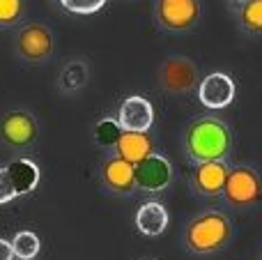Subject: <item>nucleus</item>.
Here are the masks:
<instances>
[{
    "mask_svg": "<svg viewBox=\"0 0 262 260\" xmlns=\"http://www.w3.org/2000/svg\"><path fill=\"white\" fill-rule=\"evenodd\" d=\"M14 198H18V196H16V189H14L12 180H9L7 168H0V205H7Z\"/></svg>",
    "mask_w": 262,
    "mask_h": 260,
    "instance_id": "obj_22",
    "label": "nucleus"
},
{
    "mask_svg": "<svg viewBox=\"0 0 262 260\" xmlns=\"http://www.w3.org/2000/svg\"><path fill=\"white\" fill-rule=\"evenodd\" d=\"M223 198L232 207H253L262 201V178L253 166H230L223 184Z\"/></svg>",
    "mask_w": 262,
    "mask_h": 260,
    "instance_id": "obj_3",
    "label": "nucleus"
},
{
    "mask_svg": "<svg viewBox=\"0 0 262 260\" xmlns=\"http://www.w3.org/2000/svg\"><path fill=\"white\" fill-rule=\"evenodd\" d=\"M122 132L124 129L120 127L118 120L104 118L95 124V141H97V145H101V147H115L120 136H122Z\"/></svg>",
    "mask_w": 262,
    "mask_h": 260,
    "instance_id": "obj_18",
    "label": "nucleus"
},
{
    "mask_svg": "<svg viewBox=\"0 0 262 260\" xmlns=\"http://www.w3.org/2000/svg\"><path fill=\"white\" fill-rule=\"evenodd\" d=\"M239 23L244 30L262 35V0H244L239 7Z\"/></svg>",
    "mask_w": 262,
    "mask_h": 260,
    "instance_id": "obj_16",
    "label": "nucleus"
},
{
    "mask_svg": "<svg viewBox=\"0 0 262 260\" xmlns=\"http://www.w3.org/2000/svg\"><path fill=\"white\" fill-rule=\"evenodd\" d=\"M39 237H37L32 230H18L12 240V249H14V256L21 258V260H32L39 253Z\"/></svg>",
    "mask_w": 262,
    "mask_h": 260,
    "instance_id": "obj_17",
    "label": "nucleus"
},
{
    "mask_svg": "<svg viewBox=\"0 0 262 260\" xmlns=\"http://www.w3.org/2000/svg\"><path fill=\"white\" fill-rule=\"evenodd\" d=\"M136 228L145 237H159L168 228V210L159 201H147L136 212Z\"/></svg>",
    "mask_w": 262,
    "mask_h": 260,
    "instance_id": "obj_13",
    "label": "nucleus"
},
{
    "mask_svg": "<svg viewBox=\"0 0 262 260\" xmlns=\"http://www.w3.org/2000/svg\"><path fill=\"white\" fill-rule=\"evenodd\" d=\"M154 16L166 30H189L200 18V0H157Z\"/></svg>",
    "mask_w": 262,
    "mask_h": 260,
    "instance_id": "obj_7",
    "label": "nucleus"
},
{
    "mask_svg": "<svg viewBox=\"0 0 262 260\" xmlns=\"http://www.w3.org/2000/svg\"><path fill=\"white\" fill-rule=\"evenodd\" d=\"M67 12L72 14H81V16H88V14L99 12L106 5V0H58Z\"/></svg>",
    "mask_w": 262,
    "mask_h": 260,
    "instance_id": "obj_21",
    "label": "nucleus"
},
{
    "mask_svg": "<svg viewBox=\"0 0 262 260\" xmlns=\"http://www.w3.org/2000/svg\"><path fill=\"white\" fill-rule=\"evenodd\" d=\"M136 168V189L145 193H161L172 184V164L163 155H147L143 161L134 164Z\"/></svg>",
    "mask_w": 262,
    "mask_h": 260,
    "instance_id": "obj_5",
    "label": "nucleus"
},
{
    "mask_svg": "<svg viewBox=\"0 0 262 260\" xmlns=\"http://www.w3.org/2000/svg\"><path fill=\"white\" fill-rule=\"evenodd\" d=\"M0 138L12 147H28L37 138V120L28 111H12L0 122Z\"/></svg>",
    "mask_w": 262,
    "mask_h": 260,
    "instance_id": "obj_9",
    "label": "nucleus"
},
{
    "mask_svg": "<svg viewBox=\"0 0 262 260\" xmlns=\"http://www.w3.org/2000/svg\"><path fill=\"white\" fill-rule=\"evenodd\" d=\"M198 64L189 58H168L166 62L159 69V83L166 92L170 95H186V92H193L198 88Z\"/></svg>",
    "mask_w": 262,
    "mask_h": 260,
    "instance_id": "obj_4",
    "label": "nucleus"
},
{
    "mask_svg": "<svg viewBox=\"0 0 262 260\" xmlns=\"http://www.w3.org/2000/svg\"><path fill=\"white\" fill-rule=\"evenodd\" d=\"M113 150L122 159L138 164V161H143L145 157L154 152V141L147 132H122V136H120L118 145Z\"/></svg>",
    "mask_w": 262,
    "mask_h": 260,
    "instance_id": "obj_14",
    "label": "nucleus"
},
{
    "mask_svg": "<svg viewBox=\"0 0 262 260\" xmlns=\"http://www.w3.org/2000/svg\"><path fill=\"white\" fill-rule=\"evenodd\" d=\"M26 12V0H0V28L16 26Z\"/></svg>",
    "mask_w": 262,
    "mask_h": 260,
    "instance_id": "obj_20",
    "label": "nucleus"
},
{
    "mask_svg": "<svg viewBox=\"0 0 262 260\" xmlns=\"http://www.w3.org/2000/svg\"><path fill=\"white\" fill-rule=\"evenodd\" d=\"M228 168H230V166L226 164V159L195 164L193 173H191V187H193L200 196H219V193L223 191V184H226Z\"/></svg>",
    "mask_w": 262,
    "mask_h": 260,
    "instance_id": "obj_11",
    "label": "nucleus"
},
{
    "mask_svg": "<svg viewBox=\"0 0 262 260\" xmlns=\"http://www.w3.org/2000/svg\"><path fill=\"white\" fill-rule=\"evenodd\" d=\"M53 32L44 23H28L18 30L16 37V51L26 62H44L53 53Z\"/></svg>",
    "mask_w": 262,
    "mask_h": 260,
    "instance_id": "obj_6",
    "label": "nucleus"
},
{
    "mask_svg": "<svg viewBox=\"0 0 262 260\" xmlns=\"http://www.w3.org/2000/svg\"><path fill=\"white\" fill-rule=\"evenodd\" d=\"M118 122L124 132H149L154 124V109L145 97H127L118 111Z\"/></svg>",
    "mask_w": 262,
    "mask_h": 260,
    "instance_id": "obj_12",
    "label": "nucleus"
},
{
    "mask_svg": "<svg viewBox=\"0 0 262 260\" xmlns=\"http://www.w3.org/2000/svg\"><path fill=\"white\" fill-rule=\"evenodd\" d=\"M85 81H88L85 64H83V62H72V64H67V67H64L62 78H60V85H62L64 90L74 92V90H78V88H81Z\"/></svg>",
    "mask_w": 262,
    "mask_h": 260,
    "instance_id": "obj_19",
    "label": "nucleus"
},
{
    "mask_svg": "<svg viewBox=\"0 0 262 260\" xmlns=\"http://www.w3.org/2000/svg\"><path fill=\"white\" fill-rule=\"evenodd\" d=\"M101 182L108 191L127 196L136 189V168L120 155H113L101 164Z\"/></svg>",
    "mask_w": 262,
    "mask_h": 260,
    "instance_id": "obj_10",
    "label": "nucleus"
},
{
    "mask_svg": "<svg viewBox=\"0 0 262 260\" xmlns=\"http://www.w3.org/2000/svg\"><path fill=\"white\" fill-rule=\"evenodd\" d=\"M235 3H244V0H235Z\"/></svg>",
    "mask_w": 262,
    "mask_h": 260,
    "instance_id": "obj_24",
    "label": "nucleus"
},
{
    "mask_svg": "<svg viewBox=\"0 0 262 260\" xmlns=\"http://www.w3.org/2000/svg\"><path fill=\"white\" fill-rule=\"evenodd\" d=\"M14 249H12V240H3L0 237V260H14Z\"/></svg>",
    "mask_w": 262,
    "mask_h": 260,
    "instance_id": "obj_23",
    "label": "nucleus"
},
{
    "mask_svg": "<svg viewBox=\"0 0 262 260\" xmlns=\"http://www.w3.org/2000/svg\"><path fill=\"white\" fill-rule=\"evenodd\" d=\"M232 150L230 127L216 115H203L193 120L184 132V152L193 164L228 159Z\"/></svg>",
    "mask_w": 262,
    "mask_h": 260,
    "instance_id": "obj_1",
    "label": "nucleus"
},
{
    "mask_svg": "<svg viewBox=\"0 0 262 260\" xmlns=\"http://www.w3.org/2000/svg\"><path fill=\"white\" fill-rule=\"evenodd\" d=\"M260 260H262V256H260Z\"/></svg>",
    "mask_w": 262,
    "mask_h": 260,
    "instance_id": "obj_25",
    "label": "nucleus"
},
{
    "mask_svg": "<svg viewBox=\"0 0 262 260\" xmlns=\"http://www.w3.org/2000/svg\"><path fill=\"white\" fill-rule=\"evenodd\" d=\"M9 173L16 196H26V193L35 191V187L39 184V168L35 166V161L30 159H14L12 164L5 166Z\"/></svg>",
    "mask_w": 262,
    "mask_h": 260,
    "instance_id": "obj_15",
    "label": "nucleus"
},
{
    "mask_svg": "<svg viewBox=\"0 0 262 260\" xmlns=\"http://www.w3.org/2000/svg\"><path fill=\"white\" fill-rule=\"evenodd\" d=\"M235 81L223 72H212L198 83V99L205 109H226L235 99Z\"/></svg>",
    "mask_w": 262,
    "mask_h": 260,
    "instance_id": "obj_8",
    "label": "nucleus"
},
{
    "mask_svg": "<svg viewBox=\"0 0 262 260\" xmlns=\"http://www.w3.org/2000/svg\"><path fill=\"white\" fill-rule=\"evenodd\" d=\"M232 237V224L223 212L207 210L200 212L191 219V224L184 230V244L195 256H209L216 253L230 242Z\"/></svg>",
    "mask_w": 262,
    "mask_h": 260,
    "instance_id": "obj_2",
    "label": "nucleus"
}]
</instances>
